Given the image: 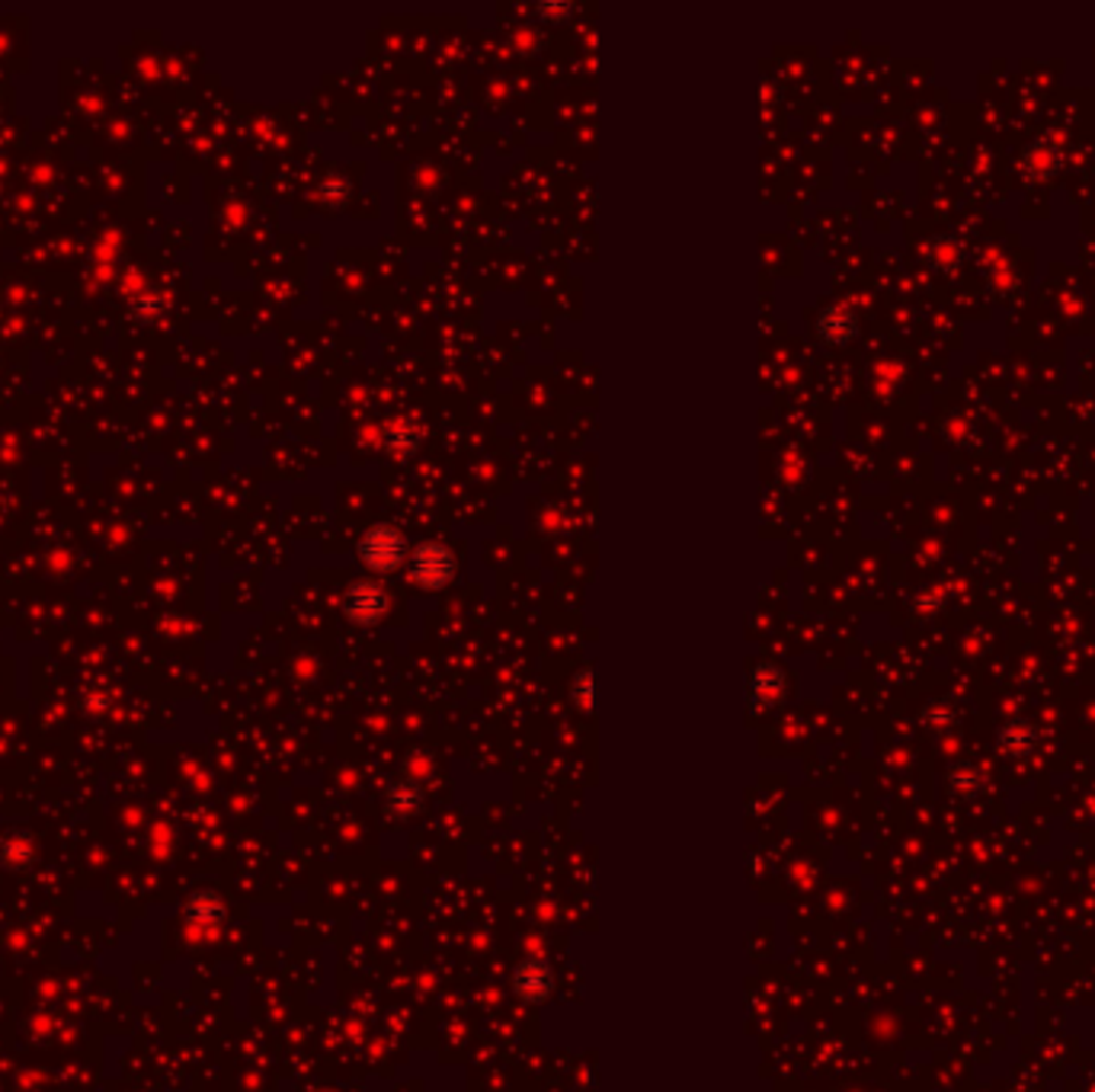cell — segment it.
<instances>
[{"mask_svg": "<svg viewBox=\"0 0 1095 1092\" xmlns=\"http://www.w3.org/2000/svg\"><path fill=\"white\" fill-rule=\"evenodd\" d=\"M384 609H387V596L375 583H356L346 593V612L352 622H363V625L378 622Z\"/></svg>", "mask_w": 1095, "mask_h": 1092, "instance_id": "3", "label": "cell"}, {"mask_svg": "<svg viewBox=\"0 0 1095 1092\" xmlns=\"http://www.w3.org/2000/svg\"><path fill=\"white\" fill-rule=\"evenodd\" d=\"M404 554H407V542H404V536L398 533V528H392V525L369 528V533L363 536V542H359V557L375 571L398 568V564L404 561Z\"/></svg>", "mask_w": 1095, "mask_h": 1092, "instance_id": "1", "label": "cell"}, {"mask_svg": "<svg viewBox=\"0 0 1095 1092\" xmlns=\"http://www.w3.org/2000/svg\"><path fill=\"white\" fill-rule=\"evenodd\" d=\"M452 574H455V557H452V551L445 545L427 542V545H420L413 551V580L416 583L436 590V586L449 583Z\"/></svg>", "mask_w": 1095, "mask_h": 1092, "instance_id": "2", "label": "cell"}]
</instances>
